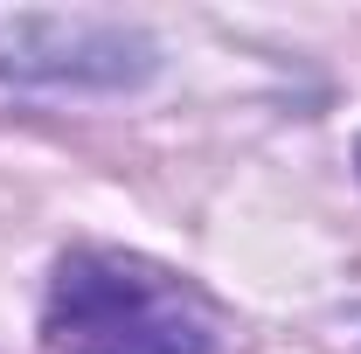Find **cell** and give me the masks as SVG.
Segmentation results:
<instances>
[{
	"mask_svg": "<svg viewBox=\"0 0 361 354\" xmlns=\"http://www.w3.org/2000/svg\"><path fill=\"white\" fill-rule=\"evenodd\" d=\"M160 49L133 21L104 14H0V84L28 90H139Z\"/></svg>",
	"mask_w": 361,
	"mask_h": 354,
	"instance_id": "7a4b0ae2",
	"label": "cell"
},
{
	"mask_svg": "<svg viewBox=\"0 0 361 354\" xmlns=\"http://www.w3.org/2000/svg\"><path fill=\"white\" fill-rule=\"evenodd\" d=\"M355 167H361V146H355Z\"/></svg>",
	"mask_w": 361,
	"mask_h": 354,
	"instance_id": "3957f363",
	"label": "cell"
},
{
	"mask_svg": "<svg viewBox=\"0 0 361 354\" xmlns=\"http://www.w3.org/2000/svg\"><path fill=\"white\" fill-rule=\"evenodd\" d=\"M42 341L49 354H216V312L180 271L77 243L49 271Z\"/></svg>",
	"mask_w": 361,
	"mask_h": 354,
	"instance_id": "6da1fadb",
	"label": "cell"
}]
</instances>
